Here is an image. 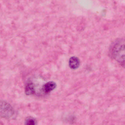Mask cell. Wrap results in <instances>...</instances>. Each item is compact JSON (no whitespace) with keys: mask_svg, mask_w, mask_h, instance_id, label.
Wrapping results in <instances>:
<instances>
[{"mask_svg":"<svg viewBox=\"0 0 125 125\" xmlns=\"http://www.w3.org/2000/svg\"><path fill=\"white\" fill-rule=\"evenodd\" d=\"M110 55L122 66H124L125 41L118 39L115 41L110 46Z\"/></svg>","mask_w":125,"mask_h":125,"instance_id":"obj_1","label":"cell"},{"mask_svg":"<svg viewBox=\"0 0 125 125\" xmlns=\"http://www.w3.org/2000/svg\"><path fill=\"white\" fill-rule=\"evenodd\" d=\"M14 110L12 106L4 101H0V117L9 118L13 115Z\"/></svg>","mask_w":125,"mask_h":125,"instance_id":"obj_2","label":"cell"},{"mask_svg":"<svg viewBox=\"0 0 125 125\" xmlns=\"http://www.w3.org/2000/svg\"><path fill=\"white\" fill-rule=\"evenodd\" d=\"M56 83L53 81H50L45 83L42 87V90L45 94H49L53 91L57 87Z\"/></svg>","mask_w":125,"mask_h":125,"instance_id":"obj_3","label":"cell"},{"mask_svg":"<svg viewBox=\"0 0 125 125\" xmlns=\"http://www.w3.org/2000/svg\"><path fill=\"white\" fill-rule=\"evenodd\" d=\"M80 60L76 57H71L70 58L69 62V64L70 68L72 69H76L79 68L80 65Z\"/></svg>","mask_w":125,"mask_h":125,"instance_id":"obj_4","label":"cell"},{"mask_svg":"<svg viewBox=\"0 0 125 125\" xmlns=\"http://www.w3.org/2000/svg\"><path fill=\"white\" fill-rule=\"evenodd\" d=\"M35 92V86L33 83H28L26 84L25 88V93L28 95H32Z\"/></svg>","mask_w":125,"mask_h":125,"instance_id":"obj_5","label":"cell"},{"mask_svg":"<svg viewBox=\"0 0 125 125\" xmlns=\"http://www.w3.org/2000/svg\"><path fill=\"white\" fill-rule=\"evenodd\" d=\"M25 124L28 125H35L36 124V121L32 118L29 117L26 119Z\"/></svg>","mask_w":125,"mask_h":125,"instance_id":"obj_6","label":"cell"}]
</instances>
